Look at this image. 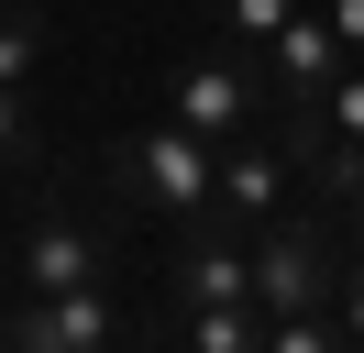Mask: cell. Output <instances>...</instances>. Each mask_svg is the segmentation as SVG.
Instances as JSON below:
<instances>
[{
    "label": "cell",
    "instance_id": "cell-1",
    "mask_svg": "<svg viewBox=\"0 0 364 353\" xmlns=\"http://www.w3.org/2000/svg\"><path fill=\"white\" fill-rule=\"evenodd\" d=\"M331 287H342V254H331L320 221H287V210H276L265 232H254V309H265V320L331 309Z\"/></svg>",
    "mask_w": 364,
    "mask_h": 353
},
{
    "label": "cell",
    "instance_id": "cell-2",
    "mask_svg": "<svg viewBox=\"0 0 364 353\" xmlns=\"http://www.w3.org/2000/svg\"><path fill=\"white\" fill-rule=\"evenodd\" d=\"M111 176L144 199V210H210V188H221V166H210V144L188 122H155V132H122L111 144Z\"/></svg>",
    "mask_w": 364,
    "mask_h": 353
},
{
    "label": "cell",
    "instance_id": "cell-3",
    "mask_svg": "<svg viewBox=\"0 0 364 353\" xmlns=\"http://www.w3.org/2000/svg\"><path fill=\"white\" fill-rule=\"evenodd\" d=\"M100 276H111V232H100V221L45 210L23 232V287H33V298H67V287H100Z\"/></svg>",
    "mask_w": 364,
    "mask_h": 353
},
{
    "label": "cell",
    "instance_id": "cell-4",
    "mask_svg": "<svg viewBox=\"0 0 364 353\" xmlns=\"http://www.w3.org/2000/svg\"><path fill=\"white\" fill-rule=\"evenodd\" d=\"M177 298H188V309L254 298V254L232 243V221H221V210H188V221H177Z\"/></svg>",
    "mask_w": 364,
    "mask_h": 353
},
{
    "label": "cell",
    "instance_id": "cell-5",
    "mask_svg": "<svg viewBox=\"0 0 364 353\" xmlns=\"http://www.w3.org/2000/svg\"><path fill=\"white\" fill-rule=\"evenodd\" d=\"M287 176H298L287 132H232V154H221V188H210V210H221V221H276V210H287Z\"/></svg>",
    "mask_w": 364,
    "mask_h": 353
},
{
    "label": "cell",
    "instance_id": "cell-6",
    "mask_svg": "<svg viewBox=\"0 0 364 353\" xmlns=\"http://www.w3.org/2000/svg\"><path fill=\"white\" fill-rule=\"evenodd\" d=\"M287 154H298V188H320L331 210H353V199H364V132H342L320 100H298V122H287Z\"/></svg>",
    "mask_w": 364,
    "mask_h": 353
},
{
    "label": "cell",
    "instance_id": "cell-7",
    "mask_svg": "<svg viewBox=\"0 0 364 353\" xmlns=\"http://www.w3.org/2000/svg\"><path fill=\"white\" fill-rule=\"evenodd\" d=\"M166 122H188L199 144H232V132H254V78L243 66H177V88H166Z\"/></svg>",
    "mask_w": 364,
    "mask_h": 353
},
{
    "label": "cell",
    "instance_id": "cell-8",
    "mask_svg": "<svg viewBox=\"0 0 364 353\" xmlns=\"http://www.w3.org/2000/svg\"><path fill=\"white\" fill-rule=\"evenodd\" d=\"M11 353H111V298H100V287L23 298V320H11Z\"/></svg>",
    "mask_w": 364,
    "mask_h": 353
},
{
    "label": "cell",
    "instance_id": "cell-9",
    "mask_svg": "<svg viewBox=\"0 0 364 353\" xmlns=\"http://www.w3.org/2000/svg\"><path fill=\"white\" fill-rule=\"evenodd\" d=\"M265 56H276V88H287V100H320V88H331L342 66H353V44H342V33H331L320 11H298L287 33L265 44Z\"/></svg>",
    "mask_w": 364,
    "mask_h": 353
},
{
    "label": "cell",
    "instance_id": "cell-10",
    "mask_svg": "<svg viewBox=\"0 0 364 353\" xmlns=\"http://www.w3.org/2000/svg\"><path fill=\"white\" fill-rule=\"evenodd\" d=\"M188 353H265V309H254V298L188 309Z\"/></svg>",
    "mask_w": 364,
    "mask_h": 353
},
{
    "label": "cell",
    "instance_id": "cell-11",
    "mask_svg": "<svg viewBox=\"0 0 364 353\" xmlns=\"http://www.w3.org/2000/svg\"><path fill=\"white\" fill-rule=\"evenodd\" d=\"M265 353H364L331 309H298V320H265Z\"/></svg>",
    "mask_w": 364,
    "mask_h": 353
},
{
    "label": "cell",
    "instance_id": "cell-12",
    "mask_svg": "<svg viewBox=\"0 0 364 353\" xmlns=\"http://www.w3.org/2000/svg\"><path fill=\"white\" fill-rule=\"evenodd\" d=\"M33 66H45V11H33V0H23V11H0V78L23 88Z\"/></svg>",
    "mask_w": 364,
    "mask_h": 353
},
{
    "label": "cell",
    "instance_id": "cell-13",
    "mask_svg": "<svg viewBox=\"0 0 364 353\" xmlns=\"http://www.w3.org/2000/svg\"><path fill=\"white\" fill-rule=\"evenodd\" d=\"M33 154H45V144H33V110H23V88L0 78V176H23Z\"/></svg>",
    "mask_w": 364,
    "mask_h": 353
},
{
    "label": "cell",
    "instance_id": "cell-14",
    "mask_svg": "<svg viewBox=\"0 0 364 353\" xmlns=\"http://www.w3.org/2000/svg\"><path fill=\"white\" fill-rule=\"evenodd\" d=\"M221 22H232L243 44H276V33L298 22V0H221Z\"/></svg>",
    "mask_w": 364,
    "mask_h": 353
},
{
    "label": "cell",
    "instance_id": "cell-15",
    "mask_svg": "<svg viewBox=\"0 0 364 353\" xmlns=\"http://www.w3.org/2000/svg\"><path fill=\"white\" fill-rule=\"evenodd\" d=\"M320 110H331V122H342V132H364V66H342V78H331V88H320Z\"/></svg>",
    "mask_w": 364,
    "mask_h": 353
},
{
    "label": "cell",
    "instance_id": "cell-16",
    "mask_svg": "<svg viewBox=\"0 0 364 353\" xmlns=\"http://www.w3.org/2000/svg\"><path fill=\"white\" fill-rule=\"evenodd\" d=\"M331 320H342V331H353V342H364V265H353V276L331 287Z\"/></svg>",
    "mask_w": 364,
    "mask_h": 353
},
{
    "label": "cell",
    "instance_id": "cell-17",
    "mask_svg": "<svg viewBox=\"0 0 364 353\" xmlns=\"http://www.w3.org/2000/svg\"><path fill=\"white\" fill-rule=\"evenodd\" d=\"M320 22H331V33H342V44L364 56V0H320Z\"/></svg>",
    "mask_w": 364,
    "mask_h": 353
},
{
    "label": "cell",
    "instance_id": "cell-18",
    "mask_svg": "<svg viewBox=\"0 0 364 353\" xmlns=\"http://www.w3.org/2000/svg\"><path fill=\"white\" fill-rule=\"evenodd\" d=\"M353 243H364V199H353Z\"/></svg>",
    "mask_w": 364,
    "mask_h": 353
}]
</instances>
